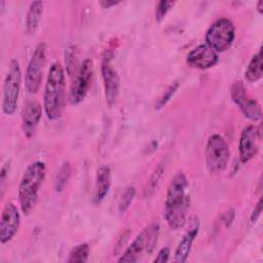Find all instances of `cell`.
I'll return each mask as SVG.
<instances>
[{
	"mask_svg": "<svg viewBox=\"0 0 263 263\" xmlns=\"http://www.w3.org/2000/svg\"><path fill=\"white\" fill-rule=\"evenodd\" d=\"M111 186V168L108 165H102L97 173L95 183L93 200L95 203L102 202L109 192Z\"/></svg>",
	"mask_w": 263,
	"mask_h": 263,
	"instance_id": "17",
	"label": "cell"
},
{
	"mask_svg": "<svg viewBox=\"0 0 263 263\" xmlns=\"http://www.w3.org/2000/svg\"><path fill=\"white\" fill-rule=\"evenodd\" d=\"M170 255H171V250L168 247H164L162 248L158 253H157V256L155 257L154 261L155 263H164L168 260L170 258Z\"/></svg>",
	"mask_w": 263,
	"mask_h": 263,
	"instance_id": "27",
	"label": "cell"
},
{
	"mask_svg": "<svg viewBox=\"0 0 263 263\" xmlns=\"http://www.w3.org/2000/svg\"><path fill=\"white\" fill-rule=\"evenodd\" d=\"M119 2L118 1H101L100 4L103 6V8H110L111 6L117 5Z\"/></svg>",
	"mask_w": 263,
	"mask_h": 263,
	"instance_id": "29",
	"label": "cell"
},
{
	"mask_svg": "<svg viewBox=\"0 0 263 263\" xmlns=\"http://www.w3.org/2000/svg\"><path fill=\"white\" fill-rule=\"evenodd\" d=\"M262 49L260 48L257 53H255L245 72V77L249 82H256L262 77Z\"/></svg>",
	"mask_w": 263,
	"mask_h": 263,
	"instance_id": "19",
	"label": "cell"
},
{
	"mask_svg": "<svg viewBox=\"0 0 263 263\" xmlns=\"http://www.w3.org/2000/svg\"><path fill=\"white\" fill-rule=\"evenodd\" d=\"M199 224L198 220H195L191 227L186 231V233L183 235L181 240L179 241L176 251H175V261L178 263L186 262L188 259V256L190 254L193 241L198 233Z\"/></svg>",
	"mask_w": 263,
	"mask_h": 263,
	"instance_id": "16",
	"label": "cell"
},
{
	"mask_svg": "<svg viewBox=\"0 0 263 263\" xmlns=\"http://www.w3.org/2000/svg\"><path fill=\"white\" fill-rule=\"evenodd\" d=\"M46 44L44 42H40L36 46L29 61L25 75V85L26 89L30 93H36L40 88L43 69L46 61Z\"/></svg>",
	"mask_w": 263,
	"mask_h": 263,
	"instance_id": "8",
	"label": "cell"
},
{
	"mask_svg": "<svg viewBox=\"0 0 263 263\" xmlns=\"http://www.w3.org/2000/svg\"><path fill=\"white\" fill-rule=\"evenodd\" d=\"M230 92L233 102L240 108L247 118L253 121H257L261 118L262 111L259 103L248 97L246 87L241 81H235L231 86Z\"/></svg>",
	"mask_w": 263,
	"mask_h": 263,
	"instance_id": "10",
	"label": "cell"
},
{
	"mask_svg": "<svg viewBox=\"0 0 263 263\" xmlns=\"http://www.w3.org/2000/svg\"><path fill=\"white\" fill-rule=\"evenodd\" d=\"M261 212H262V199L260 198L258 200V202L256 203V205H255V208H254V210H253V212L251 214V221L252 222H256L258 220V218L260 217Z\"/></svg>",
	"mask_w": 263,
	"mask_h": 263,
	"instance_id": "28",
	"label": "cell"
},
{
	"mask_svg": "<svg viewBox=\"0 0 263 263\" xmlns=\"http://www.w3.org/2000/svg\"><path fill=\"white\" fill-rule=\"evenodd\" d=\"M89 256V247L87 243H80L74 247L70 254L67 262L69 263H84L87 261Z\"/></svg>",
	"mask_w": 263,
	"mask_h": 263,
	"instance_id": "22",
	"label": "cell"
},
{
	"mask_svg": "<svg viewBox=\"0 0 263 263\" xmlns=\"http://www.w3.org/2000/svg\"><path fill=\"white\" fill-rule=\"evenodd\" d=\"M46 167L43 161H34L24 172L18 185V201L22 212L30 214L36 204L40 187L45 179Z\"/></svg>",
	"mask_w": 263,
	"mask_h": 263,
	"instance_id": "3",
	"label": "cell"
},
{
	"mask_svg": "<svg viewBox=\"0 0 263 263\" xmlns=\"http://www.w3.org/2000/svg\"><path fill=\"white\" fill-rule=\"evenodd\" d=\"M71 175V165L69 161H64L60 166L59 171L57 172L54 178V190L57 192H61L68 183V180Z\"/></svg>",
	"mask_w": 263,
	"mask_h": 263,
	"instance_id": "21",
	"label": "cell"
},
{
	"mask_svg": "<svg viewBox=\"0 0 263 263\" xmlns=\"http://www.w3.org/2000/svg\"><path fill=\"white\" fill-rule=\"evenodd\" d=\"M136 195V188L134 186H128L125 188L123 193L120 196L119 203H118V210L121 214H124L128 208L130 206L134 198Z\"/></svg>",
	"mask_w": 263,
	"mask_h": 263,
	"instance_id": "23",
	"label": "cell"
},
{
	"mask_svg": "<svg viewBox=\"0 0 263 263\" xmlns=\"http://www.w3.org/2000/svg\"><path fill=\"white\" fill-rule=\"evenodd\" d=\"M187 185L186 176L183 173H178L167 188L164 201V219L172 230H178L186 223L190 202L186 193Z\"/></svg>",
	"mask_w": 263,
	"mask_h": 263,
	"instance_id": "1",
	"label": "cell"
},
{
	"mask_svg": "<svg viewBox=\"0 0 263 263\" xmlns=\"http://www.w3.org/2000/svg\"><path fill=\"white\" fill-rule=\"evenodd\" d=\"M257 10L258 12L261 14L263 12V1L260 0L258 3H257Z\"/></svg>",
	"mask_w": 263,
	"mask_h": 263,
	"instance_id": "30",
	"label": "cell"
},
{
	"mask_svg": "<svg viewBox=\"0 0 263 263\" xmlns=\"http://www.w3.org/2000/svg\"><path fill=\"white\" fill-rule=\"evenodd\" d=\"M173 5V1H159L155 7V20L157 22H161L165 17L166 13L170 11Z\"/></svg>",
	"mask_w": 263,
	"mask_h": 263,
	"instance_id": "25",
	"label": "cell"
},
{
	"mask_svg": "<svg viewBox=\"0 0 263 263\" xmlns=\"http://www.w3.org/2000/svg\"><path fill=\"white\" fill-rule=\"evenodd\" d=\"M218 58L216 50L206 44H200L187 54L186 62L192 68L205 70L215 66L218 62Z\"/></svg>",
	"mask_w": 263,
	"mask_h": 263,
	"instance_id": "14",
	"label": "cell"
},
{
	"mask_svg": "<svg viewBox=\"0 0 263 263\" xmlns=\"http://www.w3.org/2000/svg\"><path fill=\"white\" fill-rule=\"evenodd\" d=\"M66 78L62 65L59 62L51 64L43 93V109L48 119H59L65 109Z\"/></svg>",
	"mask_w": 263,
	"mask_h": 263,
	"instance_id": "2",
	"label": "cell"
},
{
	"mask_svg": "<svg viewBox=\"0 0 263 263\" xmlns=\"http://www.w3.org/2000/svg\"><path fill=\"white\" fill-rule=\"evenodd\" d=\"M102 77L105 88V98L109 106L115 104L117 97L119 95L120 88V79L117 74L116 69L111 63V59L107 55L102 62Z\"/></svg>",
	"mask_w": 263,
	"mask_h": 263,
	"instance_id": "13",
	"label": "cell"
},
{
	"mask_svg": "<svg viewBox=\"0 0 263 263\" xmlns=\"http://www.w3.org/2000/svg\"><path fill=\"white\" fill-rule=\"evenodd\" d=\"M22 84V71L17 60H11L8 72L3 83L2 111L6 115H12L17 107Z\"/></svg>",
	"mask_w": 263,
	"mask_h": 263,
	"instance_id": "5",
	"label": "cell"
},
{
	"mask_svg": "<svg viewBox=\"0 0 263 263\" xmlns=\"http://www.w3.org/2000/svg\"><path fill=\"white\" fill-rule=\"evenodd\" d=\"M260 141L261 133L258 126L250 124L242 129L238 143L239 159L242 163L249 162L256 156L259 151Z\"/></svg>",
	"mask_w": 263,
	"mask_h": 263,
	"instance_id": "11",
	"label": "cell"
},
{
	"mask_svg": "<svg viewBox=\"0 0 263 263\" xmlns=\"http://www.w3.org/2000/svg\"><path fill=\"white\" fill-rule=\"evenodd\" d=\"M21 225V216L17 208L12 202H7L1 214L0 221V241L6 243L17 233Z\"/></svg>",
	"mask_w": 263,
	"mask_h": 263,
	"instance_id": "12",
	"label": "cell"
},
{
	"mask_svg": "<svg viewBox=\"0 0 263 263\" xmlns=\"http://www.w3.org/2000/svg\"><path fill=\"white\" fill-rule=\"evenodd\" d=\"M159 234V225L151 223L147 225L132 241L118 262H137L144 253H151Z\"/></svg>",
	"mask_w": 263,
	"mask_h": 263,
	"instance_id": "4",
	"label": "cell"
},
{
	"mask_svg": "<svg viewBox=\"0 0 263 263\" xmlns=\"http://www.w3.org/2000/svg\"><path fill=\"white\" fill-rule=\"evenodd\" d=\"M65 63H66L67 72L69 75H73V73L77 72L79 67L77 68V58H76V50L74 46H69L66 49Z\"/></svg>",
	"mask_w": 263,
	"mask_h": 263,
	"instance_id": "24",
	"label": "cell"
},
{
	"mask_svg": "<svg viewBox=\"0 0 263 263\" xmlns=\"http://www.w3.org/2000/svg\"><path fill=\"white\" fill-rule=\"evenodd\" d=\"M93 76V64L92 61L86 59L79 66L77 72L75 73L74 79L71 83L69 91V101L72 105H77L81 103L86 95L88 93L89 87L91 85Z\"/></svg>",
	"mask_w": 263,
	"mask_h": 263,
	"instance_id": "9",
	"label": "cell"
},
{
	"mask_svg": "<svg viewBox=\"0 0 263 263\" xmlns=\"http://www.w3.org/2000/svg\"><path fill=\"white\" fill-rule=\"evenodd\" d=\"M44 9V3L42 1H34L30 4L26 15V32L28 34H34L39 26Z\"/></svg>",
	"mask_w": 263,
	"mask_h": 263,
	"instance_id": "18",
	"label": "cell"
},
{
	"mask_svg": "<svg viewBox=\"0 0 263 263\" xmlns=\"http://www.w3.org/2000/svg\"><path fill=\"white\" fill-rule=\"evenodd\" d=\"M235 38V28L233 23L226 17H221L214 22L205 33V44L217 52L227 50Z\"/></svg>",
	"mask_w": 263,
	"mask_h": 263,
	"instance_id": "7",
	"label": "cell"
},
{
	"mask_svg": "<svg viewBox=\"0 0 263 263\" xmlns=\"http://www.w3.org/2000/svg\"><path fill=\"white\" fill-rule=\"evenodd\" d=\"M205 164L211 174H219L223 172L229 161V148L225 139L219 135L214 134L210 136L205 146Z\"/></svg>",
	"mask_w": 263,
	"mask_h": 263,
	"instance_id": "6",
	"label": "cell"
},
{
	"mask_svg": "<svg viewBox=\"0 0 263 263\" xmlns=\"http://www.w3.org/2000/svg\"><path fill=\"white\" fill-rule=\"evenodd\" d=\"M42 116V107L39 102L35 100L28 101L22 111L23 130L27 138H31Z\"/></svg>",
	"mask_w": 263,
	"mask_h": 263,
	"instance_id": "15",
	"label": "cell"
},
{
	"mask_svg": "<svg viewBox=\"0 0 263 263\" xmlns=\"http://www.w3.org/2000/svg\"><path fill=\"white\" fill-rule=\"evenodd\" d=\"M178 87H179V82L178 81H175L174 83H172L165 90H164V93L162 95V97L158 100V103H157V109H159V108H161V107H163L167 102H168V100L172 98V96L176 92V90L178 89Z\"/></svg>",
	"mask_w": 263,
	"mask_h": 263,
	"instance_id": "26",
	"label": "cell"
},
{
	"mask_svg": "<svg viewBox=\"0 0 263 263\" xmlns=\"http://www.w3.org/2000/svg\"><path fill=\"white\" fill-rule=\"evenodd\" d=\"M163 173H164V164L163 163H159L154 171L152 172V174L150 175L146 186L144 188V197H150L154 194V192L157 190L160 181L163 177Z\"/></svg>",
	"mask_w": 263,
	"mask_h": 263,
	"instance_id": "20",
	"label": "cell"
}]
</instances>
